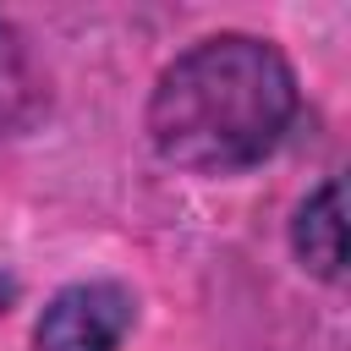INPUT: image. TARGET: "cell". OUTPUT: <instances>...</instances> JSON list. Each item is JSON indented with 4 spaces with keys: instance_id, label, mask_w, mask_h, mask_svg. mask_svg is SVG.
Returning a JSON list of instances; mask_svg holds the SVG:
<instances>
[{
    "instance_id": "obj_1",
    "label": "cell",
    "mask_w": 351,
    "mask_h": 351,
    "mask_svg": "<svg viewBox=\"0 0 351 351\" xmlns=\"http://www.w3.org/2000/svg\"><path fill=\"white\" fill-rule=\"evenodd\" d=\"M296 115V77L285 55L252 33H219L176 55L148 99L154 148L181 170L258 165Z\"/></svg>"
},
{
    "instance_id": "obj_3",
    "label": "cell",
    "mask_w": 351,
    "mask_h": 351,
    "mask_svg": "<svg viewBox=\"0 0 351 351\" xmlns=\"http://www.w3.org/2000/svg\"><path fill=\"white\" fill-rule=\"evenodd\" d=\"M296 252L313 274L340 280V186L324 181L296 214Z\"/></svg>"
},
{
    "instance_id": "obj_2",
    "label": "cell",
    "mask_w": 351,
    "mask_h": 351,
    "mask_svg": "<svg viewBox=\"0 0 351 351\" xmlns=\"http://www.w3.org/2000/svg\"><path fill=\"white\" fill-rule=\"evenodd\" d=\"M132 329V291L115 280L66 285L33 324V351H115Z\"/></svg>"
}]
</instances>
